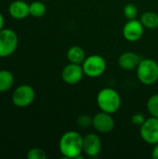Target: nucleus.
I'll use <instances>...</instances> for the list:
<instances>
[{"instance_id": "ddd939ff", "label": "nucleus", "mask_w": 158, "mask_h": 159, "mask_svg": "<svg viewBox=\"0 0 158 159\" xmlns=\"http://www.w3.org/2000/svg\"><path fill=\"white\" fill-rule=\"evenodd\" d=\"M141 61L142 60L138 54H136L134 52L128 51V52H124L120 55V57L118 59V64L123 70L131 71L138 67Z\"/></svg>"}, {"instance_id": "39448f33", "label": "nucleus", "mask_w": 158, "mask_h": 159, "mask_svg": "<svg viewBox=\"0 0 158 159\" xmlns=\"http://www.w3.org/2000/svg\"><path fill=\"white\" fill-rule=\"evenodd\" d=\"M84 74L88 77H98L106 70V61L101 55L93 54L85 59L82 63Z\"/></svg>"}, {"instance_id": "412c9836", "label": "nucleus", "mask_w": 158, "mask_h": 159, "mask_svg": "<svg viewBox=\"0 0 158 159\" xmlns=\"http://www.w3.org/2000/svg\"><path fill=\"white\" fill-rule=\"evenodd\" d=\"M27 158L29 159H46L47 154L46 152L41 148H32L27 153Z\"/></svg>"}, {"instance_id": "6e6552de", "label": "nucleus", "mask_w": 158, "mask_h": 159, "mask_svg": "<svg viewBox=\"0 0 158 159\" xmlns=\"http://www.w3.org/2000/svg\"><path fill=\"white\" fill-rule=\"evenodd\" d=\"M144 26L141 20L136 19L129 20L123 27V35L129 42H136L143 35Z\"/></svg>"}, {"instance_id": "f3484780", "label": "nucleus", "mask_w": 158, "mask_h": 159, "mask_svg": "<svg viewBox=\"0 0 158 159\" xmlns=\"http://www.w3.org/2000/svg\"><path fill=\"white\" fill-rule=\"evenodd\" d=\"M30 15L34 18H40L45 15L47 7L44 3L40 1H34L30 5Z\"/></svg>"}, {"instance_id": "f257e3e1", "label": "nucleus", "mask_w": 158, "mask_h": 159, "mask_svg": "<svg viewBox=\"0 0 158 159\" xmlns=\"http://www.w3.org/2000/svg\"><path fill=\"white\" fill-rule=\"evenodd\" d=\"M59 149L61 154L69 159H82L83 152V137L74 130L65 132L60 140Z\"/></svg>"}, {"instance_id": "4468645a", "label": "nucleus", "mask_w": 158, "mask_h": 159, "mask_svg": "<svg viewBox=\"0 0 158 159\" xmlns=\"http://www.w3.org/2000/svg\"><path fill=\"white\" fill-rule=\"evenodd\" d=\"M67 59L72 63L82 64L86 59V53L81 47L73 46L67 51Z\"/></svg>"}, {"instance_id": "4be33fe9", "label": "nucleus", "mask_w": 158, "mask_h": 159, "mask_svg": "<svg viewBox=\"0 0 158 159\" xmlns=\"http://www.w3.org/2000/svg\"><path fill=\"white\" fill-rule=\"evenodd\" d=\"M145 117L141 113H137V114H134L132 116H131V123L134 124V125H137V126H142L144 121H145Z\"/></svg>"}, {"instance_id": "9d476101", "label": "nucleus", "mask_w": 158, "mask_h": 159, "mask_svg": "<svg viewBox=\"0 0 158 159\" xmlns=\"http://www.w3.org/2000/svg\"><path fill=\"white\" fill-rule=\"evenodd\" d=\"M92 126L97 131L101 133H108L114 129L115 120L111 114L102 111L93 116Z\"/></svg>"}, {"instance_id": "b1692460", "label": "nucleus", "mask_w": 158, "mask_h": 159, "mask_svg": "<svg viewBox=\"0 0 158 159\" xmlns=\"http://www.w3.org/2000/svg\"><path fill=\"white\" fill-rule=\"evenodd\" d=\"M4 24H5V19H4V16L2 15V13L0 12V31L4 28Z\"/></svg>"}, {"instance_id": "9b49d317", "label": "nucleus", "mask_w": 158, "mask_h": 159, "mask_svg": "<svg viewBox=\"0 0 158 159\" xmlns=\"http://www.w3.org/2000/svg\"><path fill=\"white\" fill-rule=\"evenodd\" d=\"M102 150V140L95 133H88L83 137V152L89 157H97Z\"/></svg>"}, {"instance_id": "aec40b11", "label": "nucleus", "mask_w": 158, "mask_h": 159, "mask_svg": "<svg viewBox=\"0 0 158 159\" xmlns=\"http://www.w3.org/2000/svg\"><path fill=\"white\" fill-rule=\"evenodd\" d=\"M92 123H93V117H91L88 115H81L78 116L76 120V125L81 129H87L92 126Z\"/></svg>"}, {"instance_id": "6ab92c4d", "label": "nucleus", "mask_w": 158, "mask_h": 159, "mask_svg": "<svg viewBox=\"0 0 158 159\" xmlns=\"http://www.w3.org/2000/svg\"><path fill=\"white\" fill-rule=\"evenodd\" d=\"M138 7L129 3V4H127L125 7H124V9H123V12H124V16L125 18L129 20H134L137 18L138 16Z\"/></svg>"}, {"instance_id": "0eeeda50", "label": "nucleus", "mask_w": 158, "mask_h": 159, "mask_svg": "<svg viewBox=\"0 0 158 159\" xmlns=\"http://www.w3.org/2000/svg\"><path fill=\"white\" fill-rule=\"evenodd\" d=\"M140 134L142 139L149 144L158 143V118L150 117L141 126Z\"/></svg>"}, {"instance_id": "dca6fc26", "label": "nucleus", "mask_w": 158, "mask_h": 159, "mask_svg": "<svg viewBox=\"0 0 158 159\" xmlns=\"http://www.w3.org/2000/svg\"><path fill=\"white\" fill-rule=\"evenodd\" d=\"M147 29H156L158 27V14L153 11H146L144 12L140 20Z\"/></svg>"}, {"instance_id": "1a4fd4ad", "label": "nucleus", "mask_w": 158, "mask_h": 159, "mask_svg": "<svg viewBox=\"0 0 158 159\" xmlns=\"http://www.w3.org/2000/svg\"><path fill=\"white\" fill-rule=\"evenodd\" d=\"M84 75L85 74L81 64H76L72 62L67 64L61 72V77L63 81L68 85L78 84L82 80Z\"/></svg>"}, {"instance_id": "2eb2a0df", "label": "nucleus", "mask_w": 158, "mask_h": 159, "mask_svg": "<svg viewBox=\"0 0 158 159\" xmlns=\"http://www.w3.org/2000/svg\"><path fill=\"white\" fill-rule=\"evenodd\" d=\"M14 84V75L7 70H0V92L9 90Z\"/></svg>"}, {"instance_id": "f03ea898", "label": "nucleus", "mask_w": 158, "mask_h": 159, "mask_svg": "<svg viewBox=\"0 0 158 159\" xmlns=\"http://www.w3.org/2000/svg\"><path fill=\"white\" fill-rule=\"evenodd\" d=\"M97 104L101 111L115 114L121 106V98L119 93L111 88H104L97 95Z\"/></svg>"}, {"instance_id": "7ed1b4c3", "label": "nucleus", "mask_w": 158, "mask_h": 159, "mask_svg": "<svg viewBox=\"0 0 158 159\" xmlns=\"http://www.w3.org/2000/svg\"><path fill=\"white\" fill-rule=\"evenodd\" d=\"M137 76L143 85H154L158 81V63L152 59L142 60L137 67Z\"/></svg>"}, {"instance_id": "20e7f679", "label": "nucleus", "mask_w": 158, "mask_h": 159, "mask_svg": "<svg viewBox=\"0 0 158 159\" xmlns=\"http://www.w3.org/2000/svg\"><path fill=\"white\" fill-rule=\"evenodd\" d=\"M19 40L17 34L11 29L0 31V58H7L12 55L18 48Z\"/></svg>"}, {"instance_id": "423d86ee", "label": "nucleus", "mask_w": 158, "mask_h": 159, "mask_svg": "<svg viewBox=\"0 0 158 159\" xmlns=\"http://www.w3.org/2000/svg\"><path fill=\"white\" fill-rule=\"evenodd\" d=\"M34 89L30 85L22 84L13 91L11 100L15 106L20 108H25L34 102Z\"/></svg>"}, {"instance_id": "a211bd4d", "label": "nucleus", "mask_w": 158, "mask_h": 159, "mask_svg": "<svg viewBox=\"0 0 158 159\" xmlns=\"http://www.w3.org/2000/svg\"><path fill=\"white\" fill-rule=\"evenodd\" d=\"M146 107L152 116L158 118V94H155L149 98Z\"/></svg>"}, {"instance_id": "5701e85b", "label": "nucleus", "mask_w": 158, "mask_h": 159, "mask_svg": "<svg viewBox=\"0 0 158 159\" xmlns=\"http://www.w3.org/2000/svg\"><path fill=\"white\" fill-rule=\"evenodd\" d=\"M152 157L154 159H158V143L155 144L153 151H152Z\"/></svg>"}, {"instance_id": "f8f14e48", "label": "nucleus", "mask_w": 158, "mask_h": 159, "mask_svg": "<svg viewBox=\"0 0 158 159\" xmlns=\"http://www.w3.org/2000/svg\"><path fill=\"white\" fill-rule=\"evenodd\" d=\"M8 13L15 20H23L30 15V6L23 0H15L9 5Z\"/></svg>"}]
</instances>
